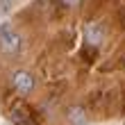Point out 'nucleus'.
I'll return each mask as SVG.
<instances>
[{
	"label": "nucleus",
	"mask_w": 125,
	"mask_h": 125,
	"mask_svg": "<svg viewBox=\"0 0 125 125\" xmlns=\"http://www.w3.org/2000/svg\"><path fill=\"white\" fill-rule=\"evenodd\" d=\"M0 48L5 55H18L21 50V36L9 25H0Z\"/></svg>",
	"instance_id": "f257e3e1"
},
{
	"label": "nucleus",
	"mask_w": 125,
	"mask_h": 125,
	"mask_svg": "<svg viewBox=\"0 0 125 125\" xmlns=\"http://www.w3.org/2000/svg\"><path fill=\"white\" fill-rule=\"evenodd\" d=\"M11 121H14V125H41L36 121L34 112L27 105H23V102L11 105Z\"/></svg>",
	"instance_id": "f03ea898"
},
{
	"label": "nucleus",
	"mask_w": 125,
	"mask_h": 125,
	"mask_svg": "<svg viewBox=\"0 0 125 125\" xmlns=\"http://www.w3.org/2000/svg\"><path fill=\"white\" fill-rule=\"evenodd\" d=\"M102 36H105V27H102L98 21H91V23L84 25V39L89 46H98L102 41Z\"/></svg>",
	"instance_id": "20e7f679"
},
{
	"label": "nucleus",
	"mask_w": 125,
	"mask_h": 125,
	"mask_svg": "<svg viewBox=\"0 0 125 125\" xmlns=\"http://www.w3.org/2000/svg\"><path fill=\"white\" fill-rule=\"evenodd\" d=\"M11 86L16 89L18 93H32L34 91V77H32V73L30 71H14L11 73Z\"/></svg>",
	"instance_id": "7ed1b4c3"
},
{
	"label": "nucleus",
	"mask_w": 125,
	"mask_h": 125,
	"mask_svg": "<svg viewBox=\"0 0 125 125\" xmlns=\"http://www.w3.org/2000/svg\"><path fill=\"white\" fill-rule=\"evenodd\" d=\"M62 2L66 7H80V5H82V0H62Z\"/></svg>",
	"instance_id": "39448f33"
}]
</instances>
